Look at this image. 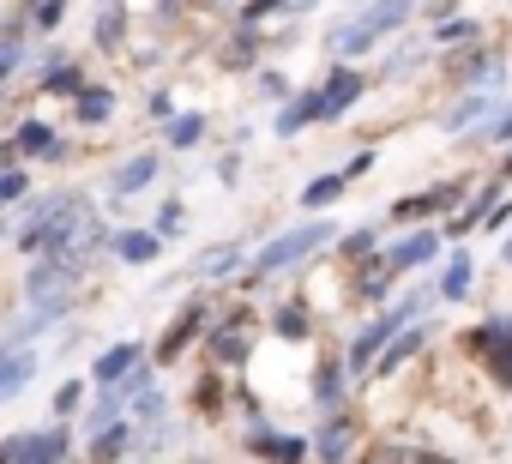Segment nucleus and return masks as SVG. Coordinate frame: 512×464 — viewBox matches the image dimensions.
<instances>
[{
	"instance_id": "obj_34",
	"label": "nucleus",
	"mask_w": 512,
	"mask_h": 464,
	"mask_svg": "<svg viewBox=\"0 0 512 464\" xmlns=\"http://www.w3.org/2000/svg\"><path fill=\"white\" fill-rule=\"evenodd\" d=\"M470 37H476L470 19H446V25H440V43H470Z\"/></svg>"
},
{
	"instance_id": "obj_15",
	"label": "nucleus",
	"mask_w": 512,
	"mask_h": 464,
	"mask_svg": "<svg viewBox=\"0 0 512 464\" xmlns=\"http://www.w3.org/2000/svg\"><path fill=\"white\" fill-rule=\"evenodd\" d=\"M115 115V91H103V85H85L79 97H73V121H85V127H103Z\"/></svg>"
},
{
	"instance_id": "obj_11",
	"label": "nucleus",
	"mask_w": 512,
	"mask_h": 464,
	"mask_svg": "<svg viewBox=\"0 0 512 464\" xmlns=\"http://www.w3.org/2000/svg\"><path fill=\"white\" fill-rule=\"evenodd\" d=\"M452 199H458V187H446V181H440V187H428V193H410V199H398V205H392V217H398V223H410V217L446 211Z\"/></svg>"
},
{
	"instance_id": "obj_31",
	"label": "nucleus",
	"mask_w": 512,
	"mask_h": 464,
	"mask_svg": "<svg viewBox=\"0 0 512 464\" xmlns=\"http://www.w3.org/2000/svg\"><path fill=\"white\" fill-rule=\"evenodd\" d=\"M416 344H422V332H410V338H398V344H392V350H386V362H380V368H404V362H410V350H416Z\"/></svg>"
},
{
	"instance_id": "obj_39",
	"label": "nucleus",
	"mask_w": 512,
	"mask_h": 464,
	"mask_svg": "<svg viewBox=\"0 0 512 464\" xmlns=\"http://www.w3.org/2000/svg\"><path fill=\"white\" fill-rule=\"evenodd\" d=\"M398 464H452V458H446V452H428V446H422V452H398Z\"/></svg>"
},
{
	"instance_id": "obj_13",
	"label": "nucleus",
	"mask_w": 512,
	"mask_h": 464,
	"mask_svg": "<svg viewBox=\"0 0 512 464\" xmlns=\"http://www.w3.org/2000/svg\"><path fill=\"white\" fill-rule=\"evenodd\" d=\"M133 368H139V344H133V338H121V344H109V350L97 356V380H103V386L127 380Z\"/></svg>"
},
{
	"instance_id": "obj_35",
	"label": "nucleus",
	"mask_w": 512,
	"mask_h": 464,
	"mask_svg": "<svg viewBox=\"0 0 512 464\" xmlns=\"http://www.w3.org/2000/svg\"><path fill=\"white\" fill-rule=\"evenodd\" d=\"M79 398H85V386H79V380H67V386L55 392V410H61V416H73V410H79Z\"/></svg>"
},
{
	"instance_id": "obj_10",
	"label": "nucleus",
	"mask_w": 512,
	"mask_h": 464,
	"mask_svg": "<svg viewBox=\"0 0 512 464\" xmlns=\"http://www.w3.org/2000/svg\"><path fill=\"white\" fill-rule=\"evenodd\" d=\"M247 344H253V320H247V314H235L229 326H217V332H211V362H241V356H247Z\"/></svg>"
},
{
	"instance_id": "obj_18",
	"label": "nucleus",
	"mask_w": 512,
	"mask_h": 464,
	"mask_svg": "<svg viewBox=\"0 0 512 464\" xmlns=\"http://www.w3.org/2000/svg\"><path fill=\"white\" fill-rule=\"evenodd\" d=\"M253 446H260V452H272V464H302L308 458V440H296V434H253Z\"/></svg>"
},
{
	"instance_id": "obj_3",
	"label": "nucleus",
	"mask_w": 512,
	"mask_h": 464,
	"mask_svg": "<svg viewBox=\"0 0 512 464\" xmlns=\"http://www.w3.org/2000/svg\"><path fill=\"white\" fill-rule=\"evenodd\" d=\"M410 7H416V0H374V7H368L356 25L338 31V55H362V49H374L386 31H398V25L410 19Z\"/></svg>"
},
{
	"instance_id": "obj_9",
	"label": "nucleus",
	"mask_w": 512,
	"mask_h": 464,
	"mask_svg": "<svg viewBox=\"0 0 512 464\" xmlns=\"http://www.w3.org/2000/svg\"><path fill=\"white\" fill-rule=\"evenodd\" d=\"M31 374H37V356H31V344H7V350H0V398L25 392V386H31Z\"/></svg>"
},
{
	"instance_id": "obj_20",
	"label": "nucleus",
	"mask_w": 512,
	"mask_h": 464,
	"mask_svg": "<svg viewBox=\"0 0 512 464\" xmlns=\"http://www.w3.org/2000/svg\"><path fill=\"white\" fill-rule=\"evenodd\" d=\"M127 440H133V434H127V422L103 428V434H97V446H91V464H115V458L127 452Z\"/></svg>"
},
{
	"instance_id": "obj_27",
	"label": "nucleus",
	"mask_w": 512,
	"mask_h": 464,
	"mask_svg": "<svg viewBox=\"0 0 512 464\" xmlns=\"http://www.w3.org/2000/svg\"><path fill=\"white\" fill-rule=\"evenodd\" d=\"M476 115H488V97H464V103L452 109V121H446V127H452V133H464V127H470Z\"/></svg>"
},
{
	"instance_id": "obj_24",
	"label": "nucleus",
	"mask_w": 512,
	"mask_h": 464,
	"mask_svg": "<svg viewBox=\"0 0 512 464\" xmlns=\"http://www.w3.org/2000/svg\"><path fill=\"white\" fill-rule=\"evenodd\" d=\"M470 278H476V272H470V260H464V254H458V260H452V266H446V278H440V290H446V296H452V302H458V296H470Z\"/></svg>"
},
{
	"instance_id": "obj_1",
	"label": "nucleus",
	"mask_w": 512,
	"mask_h": 464,
	"mask_svg": "<svg viewBox=\"0 0 512 464\" xmlns=\"http://www.w3.org/2000/svg\"><path fill=\"white\" fill-rule=\"evenodd\" d=\"M332 236H338V229H332L326 217H314V223H302V229H284L278 242H266L260 254H253V278H272V272H290L296 260L320 254V248H326Z\"/></svg>"
},
{
	"instance_id": "obj_16",
	"label": "nucleus",
	"mask_w": 512,
	"mask_h": 464,
	"mask_svg": "<svg viewBox=\"0 0 512 464\" xmlns=\"http://www.w3.org/2000/svg\"><path fill=\"white\" fill-rule=\"evenodd\" d=\"M115 254H121L127 266L157 260V229H121V236H115Z\"/></svg>"
},
{
	"instance_id": "obj_2",
	"label": "nucleus",
	"mask_w": 512,
	"mask_h": 464,
	"mask_svg": "<svg viewBox=\"0 0 512 464\" xmlns=\"http://www.w3.org/2000/svg\"><path fill=\"white\" fill-rule=\"evenodd\" d=\"M73 284H79V260H43L25 272V296L37 302L43 320H61V308L73 302Z\"/></svg>"
},
{
	"instance_id": "obj_22",
	"label": "nucleus",
	"mask_w": 512,
	"mask_h": 464,
	"mask_svg": "<svg viewBox=\"0 0 512 464\" xmlns=\"http://www.w3.org/2000/svg\"><path fill=\"white\" fill-rule=\"evenodd\" d=\"M13 145H19V151H25V157H37V151H55V133H49V127H43V121H25V127H19V139H13Z\"/></svg>"
},
{
	"instance_id": "obj_40",
	"label": "nucleus",
	"mask_w": 512,
	"mask_h": 464,
	"mask_svg": "<svg viewBox=\"0 0 512 464\" xmlns=\"http://www.w3.org/2000/svg\"><path fill=\"white\" fill-rule=\"evenodd\" d=\"M320 398L338 404V374H332V368H320Z\"/></svg>"
},
{
	"instance_id": "obj_32",
	"label": "nucleus",
	"mask_w": 512,
	"mask_h": 464,
	"mask_svg": "<svg viewBox=\"0 0 512 464\" xmlns=\"http://www.w3.org/2000/svg\"><path fill=\"white\" fill-rule=\"evenodd\" d=\"M31 13H37V31H55L61 25V0H31Z\"/></svg>"
},
{
	"instance_id": "obj_33",
	"label": "nucleus",
	"mask_w": 512,
	"mask_h": 464,
	"mask_svg": "<svg viewBox=\"0 0 512 464\" xmlns=\"http://www.w3.org/2000/svg\"><path fill=\"white\" fill-rule=\"evenodd\" d=\"M344 254H350V260H368V254H374V229H356V236H344Z\"/></svg>"
},
{
	"instance_id": "obj_42",
	"label": "nucleus",
	"mask_w": 512,
	"mask_h": 464,
	"mask_svg": "<svg viewBox=\"0 0 512 464\" xmlns=\"http://www.w3.org/2000/svg\"><path fill=\"white\" fill-rule=\"evenodd\" d=\"M506 169H512V157H506Z\"/></svg>"
},
{
	"instance_id": "obj_14",
	"label": "nucleus",
	"mask_w": 512,
	"mask_h": 464,
	"mask_svg": "<svg viewBox=\"0 0 512 464\" xmlns=\"http://www.w3.org/2000/svg\"><path fill=\"white\" fill-rule=\"evenodd\" d=\"M434 254H440V236H428V229H416V236H404V242H398V248L386 254V260H392L398 272H410V266H428Z\"/></svg>"
},
{
	"instance_id": "obj_19",
	"label": "nucleus",
	"mask_w": 512,
	"mask_h": 464,
	"mask_svg": "<svg viewBox=\"0 0 512 464\" xmlns=\"http://www.w3.org/2000/svg\"><path fill=\"white\" fill-rule=\"evenodd\" d=\"M308 121H320V91H308V97H296V103H290V109L278 115V133L290 139V133H302Z\"/></svg>"
},
{
	"instance_id": "obj_17",
	"label": "nucleus",
	"mask_w": 512,
	"mask_h": 464,
	"mask_svg": "<svg viewBox=\"0 0 512 464\" xmlns=\"http://www.w3.org/2000/svg\"><path fill=\"white\" fill-rule=\"evenodd\" d=\"M151 175H157V157H151V151H139V157H127V163L115 169V181H109V187H115V193L127 199V193H139V187H145Z\"/></svg>"
},
{
	"instance_id": "obj_41",
	"label": "nucleus",
	"mask_w": 512,
	"mask_h": 464,
	"mask_svg": "<svg viewBox=\"0 0 512 464\" xmlns=\"http://www.w3.org/2000/svg\"><path fill=\"white\" fill-rule=\"evenodd\" d=\"M13 67H19V55H13V49H0V79H7Z\"/></svg>"
},
{
	"instance_id": "obj_37",
	"label": "nucleus",
	"mask_w": 512,
	"mask_h": 464,
	"mask_svg": "<svg viewBox=\"0 0 512 464\" xmlns=\"http://www.w3.org/2000/svg\"><path fill=\"white\" fill-rule=\"evenodd\" d=\"M175 229H181V205H163L157 211V236H175Z\"/></svg>"
},
{
	"instance_id": "obj_36",
	"label": "nucleus",
	"mask_w": 512,
	"mask_h": 464,
	"mask_svg": "<svg viewBox=\"0 0 512 464\" xmlns=\"http://www.w3.org/2000/svg\"><path fill=\"white\" fill-rule=\"evenodd\" d=\"M25 193V169H13V175H0V205H7V199H19Z\"/></svg>"
},
{
	"instance_id": "obj_4",
	"label": "nucleus",
	"mask_w": 512,
	"mask_h": 464,
	"mask_svg": "<svg viewBox=\"0 0 512 464\" xmlns=\"http://www.w3.org/2000/svg\"><path fill=\"white\" fill-rule=\"evenodd\" d=\"M464 344H470V356L488 362V374L512 392V320H482Z\"/></svg>"
},
{
	"instance_id": "obj_23",
	"label": "nucleus",
	"mask_w": 512,
	"mask_h": 464,
	"mask_svg": "<svg viewBox=\"0 0 512 464\" xmlns=\"http://www.w3.org/2000/svg\"><path fill=\"white\" fill-rule=\"evenodd\" d=\"M199 133H205V115H175L169 145H175V151H187V145H199Z\"/></svg>"
},
{
	"instance_id": "obj_5",
	"label": "nucleus",
	"mask_w": 512,
	"mask_h": 464,
	"mask_svg": "<svg viewBox=\"0 0 512 464\" xmlns=\"http://www.w3.org/2000/svg\"><path fill=\"white\" fill-rule=\"evenodd\" d=\"M410 314H422V296H404L398 308H386V314H380V320H374V326H368L356 344H350V368L362 374V362H368V356H374V350H380V344H386V338H392L404 320H410Z\"/></svg>"
},
{
	"instance_id": "obj_6",
	"label": "nucleus",
	"mask_w": 512,
	"mask_h": 464,
	"mask_svg": "<svg viewBox=\"0 0 512 464\" xmlns=\"http://www.w3.org/2000/svg\"><path fill=\"white\" fill-rule=\"evenodd\" d=\"M350 446H356V416H350V410H332V416L320 422V434H314V458H320V464H344Z\"/></svg>"
},
{
	"instance_id": "obj_38",
	"label": "nucleus",
	"mask_w": 512,
	"mask_h": 464,
	"mask_svg": "<svg viewBox=\"0 0 512 464\" xmlns=\"http://www.w3.org/2000/svg\"><path fill=\"white\" fill-rule=\"evenodd\" d=\"M488 139H500V145H506V139H512V103H506V109H500V115H494V127H488Z\"/></svg>"
},
{
	"instance_id": "obj_25",
	"label": "nucleus",
	"mask_w": 512,
	"mask_h": 464,
	"mask_svg": "<svg viewBox=\"0 0 512 464\" xmlns=\"http://www.w3.org/2000/svg\"><path fill=\"white\" fill-rule=\"evenodd\" d=\"M55 97H79L85 91V79H79V67H49V79H43Z\"/></svg>"
},
{
	"instance_id": "obj_8",
	"label": "nucleus",
	"mask_w": 512,
	"mask_h": 464,
	"mask_svg": "<svg viewBox=\"0 0 512 464\" xmlns=\"http://www.w3.org/2000/svg\"><path fill=\"white\" fill-rule=\"evenodd\" d=\"M356 97H362V73H356V67H338V73L326 79V91H320V121H338Z\"/></svg>"
},
{
	"instance_id": "obj_7",
	"label": "nucleus",
	"mask_w": 512,
	"mask_h": 464,
	"mask_svg": "<svg viewBox=\"0 0 512 464\" xmlns=\"http://www.w3.org/2000/svg\"><path fill=\"white\" fill-rule=\"evenodd\" d=\"M7 458H13V464H61V458H67V434H61V428L19 434V440L7 446Z\"/></svg>"
},
{
	"instance_id": "obj_26",
	"label": "nucleus",
	"mask_w": 512,
	"mask_h": 464,
	"mask_svg": "<svg viewBox=\"0 0 512 464\" xmlns=\"http://www.w3.org/2000/svg\"><path fill=\"white\" fill-rule=\"evenodd\" d=\"M235 260H241V248H211V254L199 260V278H223Z\"/></svg>"
},
{
	"instance_id": "obj_12",
	"label": "nucleus",
	"mask_w": 512,
	"mask_h": 464,
	"mask_svg": "<svg viewBox=\"0 0 512 464\" xmlns=\"http://www.w3.org/2000/svg\"><path fill=\"white\" fill-rule=\"evenodd\" d=\"M199 326H205V308H181V320H175V326H169V332L157 338V362H175V356L187 350V338H193Z\"/></svg>"
},
{
	"instance_id": "obj_30",
	"label": "nucleus",
	"mask_w": 512,
	"mask_h": 464,
	"mask_svg": "<svg viewBox=\"0 0 512 464\" xmlns=\"http://www.w3.org/2000/svg\"><path fill=\"white\" fill-rule=\"evenodd\" d=\"M278 332H284V338H308V320H302V308H278Z\"/></svg>"
},
{
	"instance_id": "obj_21",
	"label": "nucleus",
	"mask_w": 512,
	"mask_h": 464,
	"mask_svg": "<svg viewBox=\"0 0 512 464\" xmlns=\"http://www.w3.org/2000/svg\"><path fill=\"white\" fill-rule=\"evenodd\" d=\"M338 193H344V175H320V181H308V187H302V205H308V211H320V205H332Z\"/></svg>"
},
{
	"instance_id": "obj_29",
	"label": "nucleus",
	"mask_w": 512,
	"mask_h": 464,
	"mask_svg": "<svg viewBox=\"0 0 512 464\" xmlns=\"http://www.w3.org/2000/svg\"><path fill=\"white\" fill-rule=\"evenodd\" d=\"M392 278H398V266H392V260H374V272L362 278V296H380V290H386Z\"/></svg>"
},
{
	"instance_id": "obj_28",
	"label": "nucleus",
	"mask_w": 512,
	"mask_h": 464,
	"mask_svg": "<svg viewBox=\"0 0 512 464\" xmlns=\"http://www.w3.org/2000/svg\"><path fill=\"white\" fill-rule=\"evenodd\" d=\"M115 19H121V0H103V13H97V43H103V49L121 37V31H115Z\"/></svg>"
}]
</instances>
